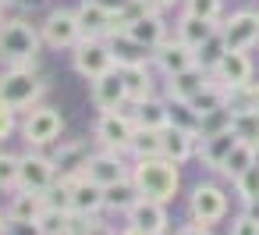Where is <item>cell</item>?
<instances>
[{"mask_svg":"<svg viewBox=\"0 0 259 235\" xmlns=\"http://www.w3.org/2000/svg\"><path fill=\"white\" fill-rule=\"evenodd\" d=\"M188 210H192V221L195 224H217L224 214H227V196L217 189V185H195L192 189V199H188Z\"/></svg>","mask_w":259,"mask_h":235,"instance_id":"11","label":"cell"},{"mask_svg":"<svg viewBox=\"0 0 259 235\" xmlns=\"http://www.w3.org/2000/svg\"><path fill=\"white\" fill-rule=\"evenodd\" d=\"M93 100H96L100 111H121V104L128 100V86H124V72H121V64L110 68L107 75L93 79Z\"/></svg>","mask_w":259,"mask_h":235,"instance_id":"13","label":"cell"},{"mask_svg":"<svg viewBox=\"0 0 259 235\" xmlns=\"http://www.w3.org/2000/svg\"><path fill=\"white\" fill-rule=\"evenodd\" d=\"M206 86H209V79H206V68H199V64L170 75V96L174 100H195Z\"/></svg>","mask_w":259,"mask_h":235,"instance_id":"21","label":"cell"},{"mask_svg":"<svg viewBox=\"0 0 259 235\" xmlns=\"http://www.w3.org/2000/svg\"><path fill=\"white\" fill-rule=\"evenodd\" d=\"M231 235H259V217H252L248 210L241 217L231 221Z\"/></svg>","mask_w":259,"mask_h":235,"instance_id":"37","label":"cell"},{"mask_svg":"<svg viewBox=\"0 0 259 235\" xmlns=\"http://www.w3.org/2000/svg\"><path fill=\"white\" fill-rule=\"evenodd\" d=\"M231 47H227V40H224V32H217V36H209L199 50H195V61H199V68H206V72H217V64L224 61V54H227Z\"/></svg>","mask_w":259,"mask_h":235,"instance_id":"30","label":"cell"},{"mask_svg":"<svg viewBox=\"0 0 259 235\" xmlns=\"http://www.w3.org/2000/svg\"><path fill=\"white\" fill-rule=\"evenodd\" d=\"M220 29H217V22H209V18H195V15H185L181 22H178V40L185 43V47H192V50H199L209 36H217Z\"/></svg>","mask_w":259,"mask_h":235,"instance_id":"22","label":"cell"},{"mask_svg":"<svg viewBox=\"0 0 259 235\" xmlns=\"http://www.w3.org/2000/svg\"><path fill=\"white\" fill-rule=\"evenodd\" d=\"M195 132L188 128H178V125H167L163 128V157L174 160V164H185L192 153H195Z\"/></svg>","mask_w":259,"mask_h":235,"instance_id":"20","label":"cell"},{"mask_svg":"<svg viewBox=\"0 0 259 235\" xmlns=\"http://www.w3.org/2000/svg\"><path fill=\"white\" fill-rule=\"evenodd\" d=\"M213 75L220 79V86H224L227 93H238V89L252 86V61H248L245 50H227Z\"/></svg>","mask_w":259,"mask_h":235,"instance_id":"12","label":"cell"},{"mask_svg":"<svg viewBox=\"0 0 259 235\" xmlns=\"http://www.w3.org/2000/svg\"><path fill=\"white\" fill-rule=\"evenodd\" d=\"M153 54H156V68H160L167 79L178 75V72H185V68H192V64H199V61H195V50L185 47L181 40H174V43H160Z\"/></svg>","mask_w":259,"mask_h":235,"instance_id":"18","label":"cell"},{"mask_svg":"<svg viewBox=\"0 0 259 235\" xmlns=\"http://www.w3.org/2000/svg\"><path fill=\"white\" fill-rule=\"evenodd\" d=\"M121 72H124V86H128V100H132V104H142V100L153 96V79H149V68H146L142 61L124 64Z\"/></svg>","mask_w":259,"mask_h":235,"instance_id":"23","label":"cell"},{"mask_svg":"<svg viewBox=\"0 0 259 235\" xmlns=\"http://www.w3.org/2000/svg\"><path fill=\"white\" fill-rule=\"evenodd\" d=\"M18 167H22V157L0 153V189H18Z\"/></svg>","mask_w":259,"mask_h":235,"instance_id":"36","label":"cell"},{"mask_svg":"<svg viewBox=\"0 0 259 235\" xmlns=\"http://www.w3.org/2000/svg\"><path fill=\"white\" fill-rule=\"evenodd\" d=\"M68 182V199H71V214H78V217H93V214H100L103 207H107V189L100 185V182H93L89 175H71V178H64Z\"/></svg>","mask_w":259,"mask_h":235,"instance_id":"7","label":"cell"},{"mask_svg":"<svg viewBox=\"0 0 259 235\" xmlns=\"http://www.w3.org/2000/svg\"><path fill=\"white\" fill-rule=\"evenodd\" d=\"M85 235H114V228L107 221H85Z\"/></svg>","mask_w":259,"mask_h":235,"instance_id":"41","label":"cell"},{"mask_svg":"<svg viewBox=\"0 0 259 235\" xmlns=\"http://www.w3.org/2000/svg\"><path fill=\"white\" fill-rule=\"evenodd\" d=\"M178 235H209V228H206V224H188V228H181Z\"/></svg>","mask_w":259,"mask_h":235,"instance_id":"43","label":"cell"},{"mask_svg":"<svg viewBox=\"0 0 259 235\" xmlns=\"http://www.w3.org/2000/svg\"><path fill=\"white\" fill-rule=\"evenodd\" d=\"M231 128L238 132L241 143H252V146H255V143H259V107H238Z\"/></svg>","mask_w":259,"mask_h":235,"instance_id":"29","label":"cell"},{"mask_svg":"<svg viewBox=\"0 0 259 235\" xmlns=\"http://www.w3.org/2000/svg\"><path fill=\"white\" fill-rule=\"evenodd\" d=\"M78 22H82V32L85 36H107V32H121V18L110 15L107 8H100L96 0H82L78 4Z\"/></svg>","mask_w":259,"mask_h":235,"instance_id":"16","label":"cell"},{"mask_svg":"<svg viewBox=\"0 0 259 235\" xmlns=\"http://www.w3.org/2000/svg\"><path fill=\"white\" fill-rule=\"evenodd\" d=\"M142 192H139V185L132 182V175L128 178H121V182H114L110 189H107V207L110 210H121V214H128L132 207H135V199H139Z\"/></svg>","mask_w":259,"mask_h":235,"instance_id":"27","label":"cell"},{"mask_svg":"<svg viewBox=\"0 0 259 235\" xmlns=\"http://www.w3.org/2000/svg\"><path fill=\"white\" fill-rule=\"evenodd\" d=\"M4 4H8V0H0V15H4Z\"/></svg>","mask_w":259,"mask_h":235,"instance_id":"48","label":"cell"},{"mask_svg":"<svg viewBox=\"0 0 259 235\" xmlns=\"http://www.w3.org/2000/svg\"><path fill=\"white\" fill-rule=\"evenodd\" d=\"M178 0H146V8L149 11H167V8H174Z\"/></svg>","mask_w":259,"mask_h":235,"instance_id":"42","label":"cell"},{"mask_svg":"<svg viewBox=\"0 0 259 235\" xmlns=\"http://www.w3.org/2000/svg\"><path fill=\"white\" fill-rule=\"evenodd\" d=\"M82 175H89L93 182H100L103 189H110L114 182H121V178H128V167H124V160H121V153H114V150H107V153H96V157H85V167H82Z\"/></svg>","mask_w":259,"mask_h":235,"instance_id":"15","label":"cell"},{"mask_svg":"<svg viewBox=\"0 0 259 235\" xmlns=\"http://www.w3.org/2000/svg\"><path fill=\"white\" fill-rule=\"evenodd\" d=\"M135 121L142 125V128H167L170 125V104H163V100H142L139 107H135Z\"/></svg>","mask_w":259,"mask_h":235,"instance_id":"26","label":"cell"},{"mask_svg":"<svg viewBox=\"0 0 259 235\" xmlns=\"http://www.w3.org/2000/svg\"><path fill=\"white\" fill-rule=\"evenodd\" d=\"M11 132H15V111L0 104V143H4Z\"/></svg>","mask_w":259,"mask_h":235,"instance_id":"39","label":"cell"},{"mask_svg":"<svg viewBox=\"0 0 259 235\" xmlns=\"http://www.w3.org/2000/svg\"><path fill=\"white\" fill-rule=\"evenodd\" d=\"M8 235H43L39 221H8Z\"/></svg>","mask_w":259,"mask_h":235,"instance_id":"38","label":"cell"},{"mask_svg":"<svg viewBox=\"0 0 259 235\" xmlns=\"http://www.w3.org/2000/svg\"><path fill=\"white\" fill-rule=\"evenodd\" d=\"M231 121H234V107H231V104L220 107V111H213V114H202V118H199V139L217 136V132H227Z\"/></svg>","mask_w":259,"mask_h":235,"instance_id":"32","label":"cell"},{"mask_svg":"<svg viewBox=\"0 0 259 235\" xmlns=\"http://www.w3.org/2000/svg\"><path fill=\"white\" fill-rule=\"evenodd\" d=\"M139 160H146V157H163V128H135V136H132V146H128Z\"/></svg>","mask_w":259,"mask_h":235,"instance_id":"25","label":"cell"},{"mask_svg":"<svg viewBox=\"0 0 259 235\" xmlns=\"http://www.w3.org/2000/svg\"><path fill=\"white\" fill-rule=\"evenodd\" d=\"M170 125L188 128V132L199 136V114H195V107H192L188 100H174V96H170Z\"/></svg>","mask_w":259,"mask_h":235,"instance_id":"33","label":"cell"},{"mask_svg":"<svg viewBox=\"0 0 259 235\" xmlns=\"http://www.w3.org/2000/svg\"><path fill=\"white\" fill-rule=\"evenodd\" d=\"M220 11H224V0H185V15H195V18L217 22Z\"/></svg>","mask_w":259,"mask_h":235,"instance_id":"35","label":"cell"},{"mask_svg":"<svg viewBox=\"0 0 259 235\" xmlns=\"http://www.w3.org/2000/svg\"><path fill=\"white\" fill-rule=\"evenodd\" d=\"M61 128H64V121H61V114L54 107H32L25 114V121H22V136H25L29 146H50V143H57Z\"/></svg>","mask_w":259,"mask_h":235,"instance_id":"10","label":"cell"},{"mask_svg":"<svg viewBox=\"0 0 259 235\" xmlns=\"http://www.w3.org/2000/svg\"><path fill=\"white\" fill-rule=\"evenodd\" d=\"M252 164H255V146L238 139V146L227 153V160H224V167H220V171H224L227 178H238V175H245Z\"/></svg>","mask_w":259,"mask_h":235,"instance_id":"28","label":"cell"},{"mask_svg":"<svg viewBox=\"0 0 259 235\" xmlns=\"http://www.w3.org/2000/svg\"><path fill=\"white\" fill-rule=\"evenodd\" d=\"M43 47V32H36L29 22H4L0 25V57L8 64H32Z\"/></svg>","mask_w":259,"mask_h":235,"instance_id":"3","label":"cell"},{"mask_svg":"<svg viewBox=\"0 0 259 235\" xmlns=\"http://www.w3.org/2000/svg\"><path fill=\"white\" fill-rule=\"evenodd\" d=\"M43 210H47V196L22 189V192L11 199V207H8V221H39Z\"/></svg>","mask_w":259,"mask_h":235,"instance_id":"24","label":"cell"},{"mask_svg":"<svg viewBox=\"0 0 259 235\" xmlns=\"http://www.w3.org/2000/svg\"><path fill=\"white\" fill-rule=\"evenodd\" d=\"M255 167H259V143H255Z\"/></svg>","mask_w":259,"mask_h":235,"instance_id":"47","label":"cell"},{"mask_svg":"<svg viewBox=\"0 0 259 235\" xmlns=\"http://www.w3.org/2000/svg\"><path fill=\"white\" fill-rule=\"evenodd\" d=\"M96 4H100V8H107L110 15H117V18H121V15L135 4V0H96Z\"/></svg>","mask_w":259,"mask_h":235,"instance_id":"40","label":"cell"},{"mask_svg":"<svg viewBox=\"0 0 259 235\" xmlns=\"http://www.w3.org/2000/svg\"><path fill=\"white\" fill-rule=\"evenodd\" d=\"M248 107H259V86H248Z\"/></svg>","mask_w":259,"mask_h":235,"instance_id":"44","label":"cell"},{"mask_svg":"<svg viewBox=\"0 0 259 235\" xmlns=\"http://www.w3.org/2000/svg\"><path fill=\"white\" fill-rule=\"evenodd\" d=\"M110 68H117V57H114V47L96 40V36H85L78 47H75V72L85 75V79H100L107 75Z\"/></svg>","mask_w":259,"mask_h":235,"instance_id":"5","label":"cell"},{"mask_svg":"<svg viewBox=\"0 0 259 235\" xmlns=\"http://www.w3.org/2000/svg\"><path fill=\"white\" fill-rule=\"evenodd\" d=\"M4 228H8V214H4V210H0V231H4Z\"/></svg>","mask_w":259,"mask_h":235,"instance_id":"46","label":"cell"},{"mask_svg":"<svg viewBox=\"0 0 259 235\" xmlns=\"http://www.w3.org/2000/svg\"><path fill=\"white\" fill-rule=\"evenodd\" d=\"M47 82L29 68V64H11L0 75V104L11 111H32L43 96Z\"/></svg>","mask_w":259,"mask_h":235,"instance_id":"2","label":"cell"},{"mask_svg":"<svg viewBox=\"0 0 259 235\" xmlns=\"http://www.w3.org/2000/svg\"><path fill=\"white\" fill-rule=\"evenodd\" d=\"M121 235H149V231H142V228H135V224H128V228H124Z\"/></svg>","mask_w":259,"mask_h":235,"instance_id":"45","label":"cell"},{"mask_svg":"<svg viewBox=\"0 0 259 235\" xmlns=\"http://www.w3.org/2000/svg\"><path fill=\"white\" fill-rule=\"evenodd\" d=\"M234 185H238V196H241V203L248 207V203H255L259 199V167L252 164L245 175H238L234 178Z\"/></svg>","mask_w":259,"mask_h":235,"instance_id":"34","label":"cell"},{"mask_svg":"<svg viewBox=\"0 0 259 235\" xmlns=\"http://www.w3.org/2000/svg\"><path fill=\"white\" fill-rule=\"evenodd\" d=\"M238 146V132L234 128H227V132H217V136H206L202 139V146H199V157H202V164L209 167V171H220L224 167V160H227V153Z\"/></svg>","mask_w":259,"mask_h":235,"instance_id":"19","label":"cell"},{"mask_svg":"<svg viewBox=\"0 0 259 235\" xmlns=\"http://www.w3.org/2000/svg\"><path fill=\"white\" fill-rule=\"evenodd\" d=\"M224 40L231 50H248L252 43H259V15L252 11H234L227 22H224Z\"/></svg>","mask_w":259,"mask_h":235,"instance_id":"14","label":"cell"},{"mask_svg":"<svg viewBox=\"0 0 259 235\" xmlns=\"http://www.w3.org/2000/svg\"><path fill=\"white\" fill-rule=\"evenodd\" d=\"M135 128H139L135 118H128V114H121V111H103L100 121H96V143L107 146V150H114V153H121V150L132 146Z\"/></svg>","mask_w":259,"mask_h":235,"instance_id":"9","label":"cell"},{"mask_svg":"<svg viewBox=\"0 0 259 235\" xmlns=\"http://www.w3.org/2000/svg\"><path fill=\"white\" fill-rule=\"evenodd\" d=\"M128 224H135V228H142V231H149V235H163V228H167V210H163L160 199L139 196L135 207L128 210Z\"/></svg>","mask_w":259,"mask_h":235,"instance_id":"17","label":"cell"},{"mask_svg":"<svg viewBox=\"0 0 259 235\" xmlns=\"http://www.w3.org/2000/svg\"><path fill=\"white\" fill-rule=\"evenodd\" d=\"M82 40H85V32H82L78 11H54V15H47V22H43V43L47 47L68 50V47H78Z\"/></svg>","mask_w":259,"mask_h":235,"instance_id":"8","label":"cell"},{"mask_svg":"<svg viewBox=\"0 0 259 235\" xmlns=\"http://www.w3.org/2000/svg\"><path fill=\"white\" fill-rule=\"evenodd\" d=\"M54 185H57V160H50L43 153H25L22 167H18V189L47 196Z\"/></svg>","mask_w":259,"mask_h":235,"instance_id":"6","label":"cell"},{"mask_svg":"<svg viewBox=\"0 0 259 235\" xmlns=\"http://www.w3.org/2000/svg\"><path fill=\"white\" fill-rule=\"evenodd\" d=\"M121 32H124L132 43H139L142 50H156L160 43H167V40H163L160 11H149L146 0H142V4H132V8L121 15Z\"/></svg>","mask_w":259,"mask_h":235,"instance_id":"4","label":"cell"},{"mask_svg":"<svg viewBox=\"0 0 259 235\" xmlns=\"http://www.w3.org/2000/svg\"><path fill=\"white\" fill-rule=\"evenodd\" d=\"M71 221H75L71 210L47 207V210L39 214V231H43V235H68V231H71Z\"/></svg>","mask_w":259,"mask_h":235,"instance_id":"31","label":"cell"},{"mask_svg":"<svg viewBox=\"0 0 259 235\" xmlns=\"http://www.w3.org/2000/svg\"><path fill=\"white\" fill-rule=\"evenodd\" d=\"M132 182L139 185L142 196L167 203V199H174V192L181 185V175H178V164L174 160H167V157H146V160L135 164Z\"/></svg>","mask_w":259,"mask_h":235,"instance_id":"1","label":"cell"}]
</instances>
